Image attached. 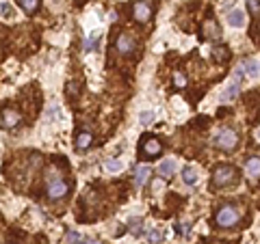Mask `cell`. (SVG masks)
<instances>
[{"label":"cell","mask_w":260,"mask_h":244,"mask_svg":"<svg viewBox=\"0 0 260 244\" xmlns=\"http://www.w3.org/2000/svg\"><path fill=\"white\" fill-rule=\"evenodd\" d=\"M239 182V171L230 164H219L215 166L212 171V180H210V186L212 188H226V186H232V184Z\"/></svg>","instance_id":"cell-1"},{"label":"cell","mask_w":260,"mask_h":244,"mask_svg":"<svg viewBox=\"0 0 260 244\" xmlns=\"http://www.w3.org/2000/svg\"><path fill=\"white\" fill-rule=\"evenodd\" d=\"M212 143H215L217 149H223V151H230L234 149L236 145H239V134L234 132V130L230 128H219L215 134V139H212Z\"/></svg>","instance_id":"cell-2"},{"label":"cell","mask_w":260,"mask_h":244,"mask_svg":"<svg viewBox=\"0 0 260 244\" xmlns=\"http://www.w3.org/2000/svg\"><path fill=\"white\" fill-rule=\"evenodd\" d=\"M215 223L219 227H232V225L239 223V210L234 205H221L219 210L215 212Z\"/></svg>","instance_id":"cell-3"},{"label":"cell","mask_w":260,"mask_h":244,"mask_svg":"<svg viewBox=\"0 0 260 244\" xmlns=\"http://www.w3.org/2000/svg\"><path fill=\"white\" fill-rule=\"evenodd\" d=\"M67 190H69V186L61 180V177H50V182H48V197L52 201L65 197V195H67Z\"/></svg>","instance_id":"cell-4"},{"label":"cell","mask_w":260,"mask_h":244,"mask_svg":"<svg viewBox=\"0 0 260 244\" xmlns=\"http://www.w3.org/2000/svg\"><path fill=\"white\" fill-rule=\"evenodd\" d=\"M161 151H163V147L154 136H145L143 143H141V153H143L145 158H158Z\"/></svg>","instance_id":"cell-5"},{"label":"cell","mask_w":260,"mask_h":244,"mask_svg":"<svg viewBox=\"0 0 260 244\" xmlns=\"http://www.w3.org/2000/svg\"><path fill=\"white\" fill-rule=\"evenodd\" d=\"M132 13H134V17H137V22H147L150 20V15H152V9H150V4L147 2H143V0H137L134 7H132Z\"/></svg>","instance_id":"cell-6"},{"label":"cell","mask_w":260,"mask_h":244,"mask_svg":"<svg viewBox=\"0 0 260 244\" xmlns=\"http://www.w3.org/2000/svg\"><path fill=\"white\" fill-rule=\"evenodd\" d=\"M117 52H122V54H130V52L134 50V39L130 37L128 33H122L120 37H117Z\"/></svg>","instance_id":"cell-7"},{"label":"cell","mask_w":260,"mask_h":244,"mask_svg":"<svg viewBox=\"0 0 260 244\" xmlns=\"http://www.w3.org/2000/svg\"><path fill=\"white\" fill-rule=\"evenodd\" d=\"M228 24L232 28H245V24H247V20H245V13L241 9H232V11H228Z\"/></svg>","instance_id":"cell-8"},{"label":"cell","mask_w":260,"mask_h":244,"mask_svg":"<svg viewBox=\"0 0 260 244\" xmlns=\"http://www.w3.org/2000/svg\"><path fill=\"white\" fill-rule=\"evenodd\" d=\"M241 71L247 74L250 78H258L260 76V61H256V58H247V61L241 63Z\"/></svg>","instance_id":"cell-9"},{"label":"cell","mask_w":260,"mask_h":244,"mask_svg":"<svg viewBox=\"0 0 260 244\" xmlns=\"http://www.w3.org/2000/svg\"><path fill=\"white\" fill-rule=\"evenodd\" d=\"M93 143V134L91 132H87V130H82V132L76 134V141H74V145H76V149H89V145Z\"/></svg>","instance_id":"cell-10"},{"label":"cell","mask_w":260,"mask_h":244,"mask_svg":"<svg viewBox=\"0 0 260 244\" xmlns=\"http://www.w3.org/2000/svg\"><path fill=\"white\" fill-rule=\"evenodd\" d=\"M245 173L250 175L252 180L260 177V158H258V156H252L250 160H247V164H245Z\"/></svg>","instance_id":"cell-11"},{"label":"cell","mask_w":260,"mask_h":244,"mask_svg":"<svg viewBox=\"0 0 260 244\" xmlns=\"http://www.w3.org/2000/svg\"><path fill=\"white\" fill-rule=\"evenodd\" d=\"M239 91H241V85H239V80H232L228 85V89L223 91L221 95H219V99L221 102H230V99H234L236 95H239Z\"/></svg>","instance_id":"cell-12"},{"label":"cell","mask_w":260,"mask_h":244,"mask_svg":"<svg viewBox=\"0 0 260 244\" xmlns=\"http://www.w3.org/2000/svg\"><path fill=\"white\" fill-rule=\"evenodd\" d=\"M158 173H161L163 180H169L171 175L176 173V160H165V162H161V166H158Z\"/></svg>","instance_id":"cell-13"},{"label":"cell","mask_w":260,"mask_h":244,"mask_svg":"<svg viewBox=\"0 0 260 244\" xmlns=\"http://www.w3.org/2000/svg\"><path fill=\"white\" fill-rule=\"evenodd\" d=\"M2 119H4V126H7V128H15L17 126V121H20V115H17V112L15 110H4L2 112Z\"/></svg>","instance_id":"cell-14"},{"label":"cell","mask_w":260,"mask_h":244,"mask_svg":"<svg viewBox=\"0 0 260 244\" xmlns=\"http://www.w3.org/2000/svg\"><path fill=\"white\" fill-rule=\"evenodd\" d=\"M182 182L189 184V186H193V184L197 182V173H195L193 166H185V169H182Z\"/></svg>","instance_id":"cell-15"},{"label":"cell","mask_w":260,"mask_h":244,"mask_svg":"<svg viewBox=\"0 0 260 244\" xmlns=\"http://www.w3.org/2000/svg\"><path fill=\"white\" fill-rule=\"evenodd\" d=\"M147 177H150V169H147V166H137V171H134V184L141 186Z\"/></svg>","instance_id":"cell-16"},{"label":"cell","mask_w":260,"mask_h":244,"mask_svg":"<svg viewBox=\"0 0 260 244\" xmlns=\"http://www.w3.org/2000/svg\"><path fill=\"white\" fill-rule=\"evenodd\" d=\"M0 15H2L4 20H13V17H15V9L11 7L9 2H4V0H0Z\"/></svg>","instance_id":"cell-17"},{"label":"cell","mask_w":260,"mask_h":244,"mask_svg":"<svg viewBox=\"0 0 260 244\" xmlns=\"http://www.w3.org/2000/svg\"><path fill=\"white\" fill-rule=\"evenodd\" d=\"M98 44H100V35H98V33H91L89 37H87L85 50H87V52H93V48H98Z\"/></svg>","instance_id":"cell-18"},{"label":"cell","mask_w":260,"mask_h":244,"mask_svg":"<svg viewBox=\"0 0 260 244\" xmlns=\"http://www.w3.org/2000/svg\"><path fill=\"white\" fill-rule=\"evenodd\" d=\"M20 4H22V9L26 11V13H35L39 7V0H20Z\"/></svg>","instance_id":"cell-19"},{"label":"cell","mask_w":260,"mask_h":244,"mask_svg":"<svg viewBox=\"0 0 260 244\" xmlns=\"http://www.w3.org/2000/svg\"><path fill=\"white\" fill-rule=\"evenodd\" d=\"M139 123H141V126H150V123H154V112H152V110H143L139 115Z\"/></svg>","instance_id":"cell-20"},{"label":"cell","mask_w":260,"mask_h":244,"mask_svg":"<svg viewBox=\"0 0 260 244\" xmlns=\"http://www.w3.org/2000/svg\"><path fill=\"white\" fill-rule=\"evenodd\" d=\"M147 242H152V244L163 242V231H158V229H150V231H147Z\"/></svg>","instance_id":"cell-21"},{"label":"cell","mask_w":260,"mask_h":244,"mask_svg":"<svg viewBox=\"0 0 260 244\" xmlns=\"http://www.w3.org/2000/svg\"><path fill=\"white\" fill-rule=\"evenodd\" d=\"M122 169H124V162H120V160H109L106 162V171H111V173H117Z\"/></svg>","instance_id":"cell-22"},{"label":"cell","mask_w":260,"mask_h":244,"mask_svg":"<svg viewBox=\"0 0 260 244\" xmlns=\"http://www.w3.org/2000/svg\"><path fill=\"white\" fill-rule=\"evenodd\" d=\"M212 56H215V61L223 63V61H228V50H226V48H219V50L212 52Z\"/></svg>","instance_id":"cell-23"},{"label":"cell","mask_w":260,"mask_h":244,"mask_svg":"<svg viewBox=\"0 0 260 244\" xmlns=\"http://www.w3.org/2000/svg\"><path fill=\"white\" fill-rule=\"evenodd\" d=\"M141 223H143L141 218H130V231H132L134 236L141 234Z\"/></svg>","instance_id":"cell-24"},{"label":"cell","mask_w":260,"mask_h":244,"mask_svg":"<svg viewBox=\"0 0 260 244\" xmlns=\"http://www.w3.org/2000/svg\"><path fill=\"white\" fill-rule=\"evenodd\" d=\"M247 7H250L254 15H258L260 13V0H247Z\"/></svg>","instance_id":"cell-25"},{"label":"cell","mask_w":260,"mask_h":244,"mask_svg":"<svg viewBox=\"0 0 260 244\" xmlns=\"http://www.w3.org/2000/svg\"><path fill=\"white\" fill-rule=\"evenodd\" d=\"M67 240H69V244H87V242L80 240L78 234H67Z\"/></svg>","instance_id":"cell-26"},{"label":"cell","mask_w":260,"mask_h":244,"mask_svg":"<svg viewBox=\"0 0 260 244\" xmlns=\"http://www.w3.org/2000/svg\"><path fill=\"white\" fill-rule=\"evenodd\" d=\"M174 82H176V87H185L187 85V78L182 74H176L174 76Z\"/></svg>","instance_id":"cell-27"},{"label":"cell","mask_w":260,"mask_h":244,"mask_svg":"<svg viewBox=\"0 0 260 244\" xmlns=\"http://www.w3.org/2000/svg\"><path fill=\"white\" fill-rule=\"evenodd\" d=\"M87 244H100L98 240H89V242H87Z\"/></svg>","instance_id":"cell-28"},{"label":"cell","mask_w":260,"mask_h":244,"mask_svg":"<svg viewBox=\"0 0 260 244\" xmlns=\"http://www.w3.org/2000/svg\"><path fill=\"white\" fill-rule=\"evenodd\" d=\"M212 244H223V242H221V240H217V242H212Z\"/></svg>","instance_id":"cell-29"}]
</instances>
